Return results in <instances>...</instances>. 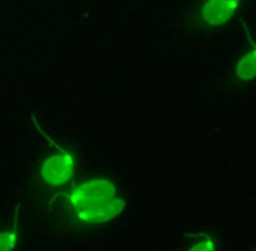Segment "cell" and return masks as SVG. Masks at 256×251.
Returning a JSON list of instances; mask_svg holds the SVG:
<instances>
[{
	"label": "cell",
	"instance_id": "cell-1",
	"mask_svg": "<svg viewBox=\"0 0 256 251\" xmlns=\"http://www.w3.org/2000/svg\"><path fill=\"white\" fill-rule=\"evenodd\" d=\"M61 196H64V194H61ZM64 197L74 206L82 210V208H88L91 204L102 202V200L115 197V187L108 180H91L88 184L77 187L70 196H64Z\"/></svg>",
	"mask_w": 256,
	"mask_h": 251
},
{
	"label": "cell",
	"instance_id": "cell-2",
	"mask_svg": "<svg viewBox=\"0 0 256 251\" xmlns=\"http://www.w3.org/2000/svg\"><path fill=\"white\" fill-rule=\"evenodd\" d=\"M40 174L44 182L49 185H63L74 174V159L68 154H60V156H52L42 164Z\"/></svg>",
	"mask_w": 256,
	"mask_h": 251
},
{
	"label": "cell",
	"instance_id": "cell-3",
	"mask_svg": "<svg viewBox=\"0 0 256 251\" xmlns=\"http://www.w3.org/2000/svg\"><path fill=\"white\" fill-rule=\"evenodd\" d=\"M126 202L118 197H112V199L102 200V202L91 204L88 208H82L78 211V218L86 224H104V222L112 220L117 214L122 213Z\"/></svg>",
	"mask_w": 256,
	"mask_h": 251
},
{
	"label": "cell",
	"instance_id": "cell-4",
	"mask_svg": "<svg viewBox=\"0 0 256 251\" xmlns=\"http://www.w3.org/2000/svg\"><path fill=\"white\" fill-rule=\"evenodd\" d=\"M237 9L236 0H209L202 9V18L206 23L218 26L228 21Z\"/></svg>",
	"mask_w": 256,
	"mask_h": 251
},
{
	"label": "cell",
	"instance_id": "cell-5",
	"mask_svg": "<svg viewBox=\"0 0 256 251\" xmlns=\"http://www.w3.org/2000/svg\"><path fill=\"white\" fill-rule=\"evenodd\" d=\"M237 75L242 80H251L256 77V49L250 52L248 56H244L237 64Z\"/></svg>",
	"mask_w": 256,
	"mask_h": 251
},
{
	"label": "cell",
	"instance_id": "cell-6",
	"mask_svg": "<svg viewBox=\"0 0 256 251\" xmlns=\"http://www.w3.org/2000/svg\"><path fill=\"white\" fill-rule=\"evenodd\" d=\"M18 242V228L14 227L9 232H2L0 234V251H12Z\"/></svg>",
	"mask_w": 256,
	"mask_h": 251
},
{
	"label": "cell",
	"instance_id": "cell-7",
	"mask_svg": "<svg viewBox=\"0 0 256 251\" xmlns=\"http://www.w3.org/2000/svg\"><path fill=\"white\" fill-rule=\"evenodd\" d=\"M190 251H214V244H212L211 241H204V242L196 244Z\"/></svg>",
	"mask_w": 256,
	"mask_h": 251
}]
</instances>
